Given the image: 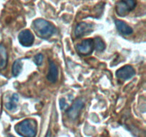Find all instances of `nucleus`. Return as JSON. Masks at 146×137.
I'll use <instances>...</instances> for the list:
<instances>
[{"instance_id":"f03ea898","label":"nucleus","mask_w":146,"mask_h":137,"mask_svg":"<svg viewBox=\"0 0 146 137\" xmlns=\"http://www.w3.org/2000/svg\"><path fill=\"white\" fill-rule=\"evenodd\" d=\"M17 134L22 137H35L37 133V124L34 119H25L14 127Z\"/></svg>"},{"instance_id":"f3484780","label":"nucleus","mask_w":146,"mask_h":137,"mask_svg":"<svg viewBox=\"0 0 146 137\" xmlns=\"http://www.w3.org/2000/svg\"><path fill=\"white\" fill-rule=\"evenodd\" d=\"M46 137H51V132H50V131H48V132H47Z\"/></svg>"},{"instance_id":"9d476101","label":"nucleus","mask_w":146,"mask_h":137,"mask_svg":"<svg viewBox=\"0 0 146 137\" xmlns=\"http://www.w3.org/2000/svg\"><path fill=\"white\" fill-rule=\"evenodd\" d=\"M115 25H116L117 29L118 30L121 34H123V35H130L133 33V29L131 27H129V25L126 24L125 22H124L123 21H121V20L116 19L115 21Z\"/></svg>"},{"instance_id":"423d86ee","label":"nucleus","mask_w":146,"mask_h":137,"mask_svg":"<svg viewBox=\"0 0 146 137\" xmlns=\"http://www.w3.org/2000/svg\"><path fill=\"white\" fill-rule=\"evenodd\" d=\"M19 41L24 47H31L34 41V37L31 31L29 29H24L19 34Z\"/></svg>"},{"instance_id":"2eb2a0df","label":"nucleus","mask_w":146,"mask_h":137,"mask_svg":"<svg viewBox=\"0 0 146 137\" xmlns=\"http://www.w3.org/2000/svg\"><path fill=\"white\" fill-rule=\"evenodd\" d=\"M44 56L42 54H38L34 57V62L37 66H41L42 64Z\"/></svg>"},{"instance_id":"20e7f679","label":"nucleus","mask_w":146,"mask_h":137,"mask_svg":"<svg viewBox=\"0 0 146 137\" xmlns=\"http://www.w3.org/2000/svg\"><path fill=\"white\" fill-rule=\"evenodd\" d=\"M94 49V43L92 39H87L77 44L76 50L80 54L87 56L91 54Z\"/></svg>"},{"instance_id":"dca6fc26","label":"nucleus","mask_w":146,"mask_h":137,"mask_svg":"<svg viewBox=\"0 0 146 137\" xmlns=\"http://www.w3.org/2000/svg\"><path fill=\"white\" fill-rule=\"evenodd\" d=\"M67 106H68V105H67L66 102L65 98H61V99H60V107H61V109H64V108Z\"/></svg>"},{"instance_id":"1a4fd4ad","label":"nucleus","mask_w":146,"mask_h":137,"mask_svg":"<svg viewBox=\"0 0 146 137\" xmlns=\"http://www.w3.org/2000/svg\"><path fill=\"white\" fill-rule=\"evenodd\" d=\"M49 70H48L47 79L51 83H55L57 81L58 76V70L56 64L54 61H49Z\"/></svg>"},{"instance_id":"6e6552de","label":"nucleus","mask_w":146,"mask_h":137,"mask_svg":"<svg viewBox=\"0 0 146 137\" xmlns=\"http://www.w3.org/2000/svg\"><path fill=\"white\" fill-rule=\"evenodd\" d=\"M83 107H84V101H82V99L79 98V99L76 100L71 108L67 111L68 116L73 119L76 118L78 116Z\"/></svg>"},{"instance_id":"a211bd4d","label":"nucleus","mask_w":146,"mask_h":137,"mask_svg":"<svg viewBox=\"0 0 146 137\" xmlns=\"http://www.w3.org/2000/svg\"><path fill=\"white\" fill-rule=\"evenodd\" d=\"M9 137H14V136H9Z\"/></svg>"},{"instance_id":"39448f33","label":"nucleus","mask_w":146,"mask_h":137,"mask_svg":"<svg viewBox=\"0 0 146 137\" xmlns=\"http://www.w3.org/2000/svg\"><path fill=\"white\" fill-rule=\"evenodd\" d=\"M135 74V71L131 65H125L121 67L116 71V76L119 79L128 80L133 77Z\"/></svg>"},{"instance_id":"9b49d317","label":"nucleus","mask_w":146,"mask_h":137,"mask_svg":"<svg viewBox=\"0 0 146 137\" xmlns=\"http://www.w3.org/2000/svg\"><path fill=\"white\" fill-rule=\"evenodd\" d=\"M8 56L5 47L0 45V69H3L7 67Z\"/></svg>"},{"instance_id":"ddd939ff","label":"nucleus","mask_w":146,"mask_h":137,"mask_svg":"<svg viewBox=\"0 0 146 137\" xmlns=\"http://www.w3.org/2000/svg\"><path fill=\"white\" fill-rule=\"evenodd\" d=\"M22 68V62L20 59L16 60L12 65V74L14 76H17L20 74Z\"/></svg>"},{"instance_id":"0eeeda50","label":"nucleus","mask_w":146,"mask_h":137,"mask_svg":"<svg viewBox=\"0 0 146 137\" xmlns=\"http://www.w3.org/2000/svg\"><path fill=\"white\" fill-rule=\"evenodd\" d=\"M94 30V24L86 22H80L75 29V35L76 37H81L88 35Z\"/></svg>"},{"instance_id":"f8f14e48","label":"nucleus","mask_w":146,"mask_h":137,"mask_svg":"<svg viewBox=\"0 0 146 137\" xmlns=\"http://www.w3.org/2000/svg\"><path fill=\"white\" fill-rule=\"evenodd\" d=\"M19 101V96L18 94H14L11 96V100L9 101L8 103H7L6 104V107H7V109L9 110H14L17 108V103Z\"/></svg>"},{"instance_id":"f257e3e1","label":"nucleus","mask_w":146,"mask_h":137,"mask_svg":"<svg viewBox=\"0 0 146 137\" xmlns=\"http://www.w3.org/2000/svg\"><path fill=\"white\" fill-rule=\"evenodd\" d=\"M36 34L42 39H48L54 34L56 28L54 24L43 19H36L32 23Z\"/></svg>"},{"instance_id":"7ed1b4c3","label":"nucleus","mask_w":146,"mask_h":137,"mask_svg":"<svg viewBox=\"0 0 146 137\" xmlns=\"http://www.w3.org/2000/svg\"><path fill=\"white\" fill-rule=\"evenodd\" d=\"M136 0H120L116 4V13L121 17L127 15L135 9Z\"/></svg>"},{"instance_id":"4468645a","label":"nucleus","mask_w":146,"mask_h":137,"mask_svg":"<svg viewBox=\"0 0 146 137\" xmlns=\"http://www.w3.org/2000/svg\"><path fill=\"white\" fill-rule=\"evenodd\" d=\"M94 48L98 51H103L106 49V44L100 37H96L94 40Z\"/></svg>"}]
</instances>
